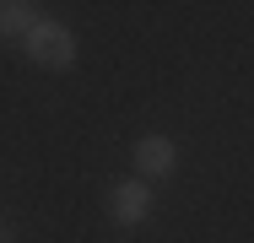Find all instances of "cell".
I'll return each instance as SVG.
<instances>
[{"instance_id":"obj_1","label":"cell","mask_w":254,"mask_h":243,"mask_svg":"<svg viewBox=\"0 0 254 243\" xmlns=\"http://www.w3.org/2000/svg\"><path fill=\"white\" fill-rule=\"evenodd\" d=\"M22 49H27V60L44 65V70H70V65H76V33H70L65 22H54V16H38V22L27 27Z\"/></svg>"},{"instance_id":"obj_4","label":"cell","mask_w":254,"mask_h":243,"mask_svg":"<svg viewBox=\"0 0 254 243\" xmlns=\"http://www.w3.org/2000/svg\"><path fill=\"white\" fill-rule=\"evenodd\" d=\"M33 22H38L33 0H0V38H27Z\"/></svg>"},{"instance_id":"obj_5","label":"cell","mask_w":254,"mask_h":243,"mask_svg":"<svg viewBox=\"0 0 254 243\" xmlns=\"http://www.w3.org/2000/svg\"><path fill=\"white\" fill-rule=\"evenodd\" d=\"M0 243H11V238H5V233H0Z\"/></svg>"},{"instance_id":"obj_2","label":"cell","mask_w":254,"mask_h":243,"mask_svg":"<svg viewBox=\"0 0 254 243\" xmlns=\"http://www.w3.org/2000/svg\"><path fill=\"white\" fill-rule=\"evenodd\" d=\"M146 211H152V189H146L141 179H119V184L108 189V216H114V222L135 227V222H146Z\"/></svg>"},{"instance_id":"obj_3","label":"cell","mask_w":254,"mask_h":243,"mask_svg":"<svg viewBox=\"0 0 254 243\" xmlns=\"http://www.w3.org/2000/svg\"><path fill=\"white\" fill-rule=\"evenodd\" d=\"M130 157H135V173H141V179H162V173L179 168V146L168 141V135H141Z\"/></svg>"}]
</instances>
